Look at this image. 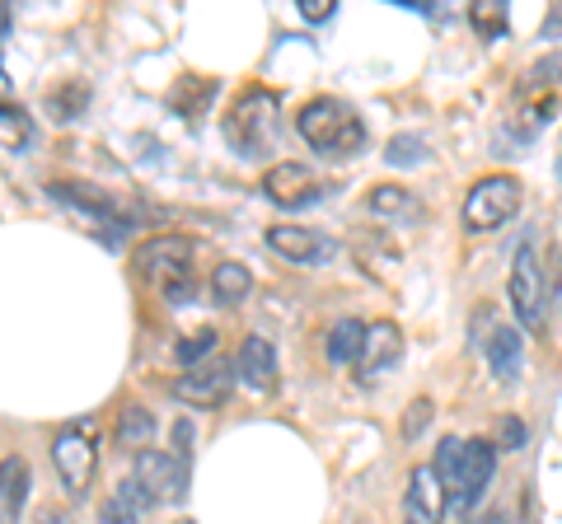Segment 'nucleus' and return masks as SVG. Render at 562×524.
<instances>
[{
  "label": "nucleus",
  "mask_w": 562,
  "mask_h": 524,
  "mask_svg": "<svg viewBox=\"0 0 562 524\" xmlns=\"http://www.w3.org/2000/svg\"><path fill=\"white\" fill-rule=\"evenodd\" d=\"M366 206H371L380 220H394V225H408V220L422 216V202L398 183H375L371 192H366Z\"/></svg>",
  "instance_id": "f3484780"
},
{
  "label": "nucleus",
  "mask_w": 562,
  "mask_h": 524,
  "mask_svg": "<svg viewBox=\"0 0 562 524\" xmlns=\"http://www.w3.org/2000/svg\"><path fill=\"white\" fill-rule=\"evenodd\" d=\"M231 384H235L231 365H225V361H202V365H192V371H183L179 379L169 384V389L188 408H221L225 394H231Z\"/></svg>",
  "instance_id": "6e6552de"
},
{
  "label": "nucleus",
  "mask_w": 562,
  "mask_h": 524,
  "mask_svg": "<svg viewBox=\"0 0 562 524\" xmlns=\"http://www.w3.org/2000/svg\"><path fill=\"white\" fill-rule=\"evenodd\" d=\"M192 435H198V431H192V422H188V417H183V422H173V474H179V497H173V501H183L188 497V482H192Z\"/></svg>",
  "instance_id": "4be33fe9"
},
{
  "label": "nucleus",
  "mask_w": 562,
  "mask_h": 524,
  "mask_svg": "<svg viewBox=\"0 0 562 524\" xmlns=\"http://www.w3.org/2000/svg\"><path fill=\"white\" fill-rule=\"evenodd\" d=\"M277 132H281V109L268 90H249L239 94L231 122H225V136L231 146L244 155H268L277 146Z\"/></svg>",
  "instance_id": "7ed1b4c3"
},
{
  "label": "nucleus",
  "mask_w": 562,
  "mask_h": 524,
  "mask_svg": "<svg viewBox=\"0 0 562 524\" xmlns=\"http://www.w3.org/2000/svg\"><path fill=\"white\" fill-rule=\"evenodd\" d=\"M206 291H211V300H216L221 309H235V305L249 300V291H254V272L244 267V262H221V267L211 272Z\"/></svg>",
  "instance_id": "a211bd4d"
},
{
  "label": "nucleus",
  "mask_w": 562,
  "mask_h": 524,
  "mask_svg": "<svg viewBox=\"0 0 562 524\" xmlns=\"http://www.w3.org/2000/svg\"><path fill=\"white\" fill-rule=\"evenodd\" d=\"M543 38H562V5L549 14V20H543Z\"/></svg>",
  "instance_id": "2f4dec72"
},
{
  "label": "nucleus",
  "mask_w": 562,
  "mask_h": 524,
  "mask_svg": "<svg viewBox=\"0 0 562 524\" xmlns=\"http://www.w3.org/2000/svg\"><path fill=\"white\" fill-rule=\"evenodd\" d=\"M558 113V99L553 94H543V99H535L530 109H525V136H535V132H543L549 127V117Z\"/></svg>",
  "instance_id": "bb28decb"
},
{
  "label": "nucleus",
  "mask_w": 562,
  "mask_h": 524,
  "mask_svg": "<svg viewBox=\"0 0 562 524\" xmlns=\"http://www.w3.org/2000/svg\"><path fill=\"white\" fill-rule=\"evenodd\" d=\"M38 524H70V520H66V515H61V511H47V515H43V520H38Z\"/></svg>",
  "instance_id": "f704fd0d"
},
{
  "label": "nucleus",
  "mask_w": 562,
  "mask_h": 524,
  "mask_svg": "<svg viewBox=\"0 0 562 524\" xmlns=\"http://www.w3.org/2000/svg\"><path fill=\"white\" fill-rule=\"evenodd\" d=\"M52 468L70 497H85L90 482L99 474V435L90 431V422H70L66 431H57L52 441Z\"/></svg>",
  "instance_id": "20e7f679"
},
{
  "label": "nucleus",
  "mask_w": 562,
  "mask_h": 524,
  "mask_svg": "<svg viewBox=\"0 0 562 524\" xmlns=\"http://www.w3.org/2000/svg\"><path fill=\"white\" fill-rule=\"evenodd\" d=\"M506 295H512V314L525 333L543 328V305H549V286H543V262L530 239L516 249L512 258V276H506Z\"/></svg>",
  "instance_id": "39448f33"
},
{
  "label": "nucleus",
  "mask_w": 562,
  "mask_h": 524,
  "mask_svg": "<svg viewBox=\"0 0 562 524\" xmlns=\"http://www.w3.org/2000/svg\"><path fill=\"white\" fill-rule=\"evenodd\" d=\"M427 417H431V398H413L408 412H403V435H408V441H417L422 426H427Z\"/></svg>",
  "instance_id": "cd10ccee"
},
{
  "label": "nucleus",
  "mask_w": 562,
  "mask_h": 524,
  "mask_svg": "<svg viewBox=\"0 0 562 524\" xmlns=\"http://www.w3.org/2000/svg\"><path fill=\"white\" fill-rule=\"evenodd\" d=\"M258 192L268 202H277L281 212H301V206H314V202L324 197V187H319V179H314V169L295 164V160H281L272 169H262Z\"/></svg>",
  "instance_id": "0eeeda50"
},
{
  "label": "nucleus",
  "mask_w": 562,
  "mask_h": 524,
  "mask_svg": "<svg viewBox=\"0 0 562 524\" xmlns=\"http://www.w3.org/2000/svg\"><path fill=\"white\" fill-rule=\"evenodd\" d=\"M558 179H562V155H558Z\"/></svg>",
  "instance_id": "c9c22d12"
},
{
  "label": "nucleus",
  "mask_w": 562,
  "mask_h": 524,
  "mask_svg": "<svg viewBox=\"0 0 562 524\" xmlns=\"http://www.w3.org/2000/svg\"><path fill=\"white\" fill-rule=\"evenodd\" d=\"M99 524H140V511H132L127 501H117V497H109L99 505Z\"/></svg>",
  "instance_id": "c85d7f7f"
},
{
  "label": "nucleus",
  "mask_w": 562,
  "mask_h": 524,
  "mask_svg": "<svg viewBox=\"0 0 562 524\" xmlns=\"http://www.w3.org/2000/svg\"><path fill=\"white\" fill-rule=\"evenodd\" d=\"M192 253H198V243H192L188 235H150L146 243H136L132 249V267H136V276L188 272Z\"/></svg>",
  "instance_id": "9d476101"
},
{
  "label": "nucleus",
  "mask_w": 562,
  "mask_h": 524,
  "mask_svg": "<svg viewBox=\"0 0 562 524\" xmlns=\"http://www.w3.org/2000/svg\"><path fill=\"white\" fill-rule=\"evenodd\" d=\"M10 20H14V14H10L5 0H0V38H5V33H10Z\"/></svg>",
  "instance_id": "72a5a7b5"
},
{
  "label": "nucleus",
  "mask_w": 562,
  "mask_h": 524,
  "mask_svg": "<svg viewBox=\"0 0 562 524\" xmlns=\"http://www.w3.org/2000/svg\"><path fill=\"white\" fill-rule=\"evenodd\" d=\"M113 441L122 445V449H132V454H140V449H150V441H155V417L140 408V403H127L117 412V426H113Z\"/></svg>",
  "instance_id": "6ab92c4d"
},
{
  "label": "nucleus",
  "mask_w": 562,
  "mask_h": 524,
  "mask_svg": "<svg viewBox=\"0 0 562 524\" xmlns=\"http://www.w3.org/2000/svg\"><path fill=\"white\" fill-rule=\"evenodd\" d=\"M492 474H497V445L483 441V435L464 441V449H460V468H454V482L446 487L450 501H454V511H464V515H469L473 505L483 501Z\"/></svg>",
  "instance_id": "423d86ee"
},
{
  "label": "nucleus",
  "mask_w": 562,
  "mask_h": 524,
  "mask_svg": "<svg viewBox=\"0 0 562 524\" xmlns=\"http://www.w3.org/2000/svg\"><path fill=\"white\" fill-rule=\"evenodd\" d=\"M295 132L314 155H328V160H351V155L366 150V122L361 113L342 99H310L301 113H295Z\"/></svg>",
  "instance_id": "f257e3e1"
},
{
  "label": "nucleus",
  "mask_w": 562,
  "mask_h": 524,
  "mask_svg": "<svg viewBox=\"0 0 562 524\" xmlns=\"http://www.w3.org/2000/svg\"><path fill=\"white\" fill-rule=\"evenodd\" d=\"M520 202H525L520 179H512V173H483V179L464 192L460 220L469 235H492V230H502L506 220H516Z\"/></svg>",
  "instance_id": "f03ea898"
},
{
  "label": "nucleus",
  "mask_w": 562,
  "mask_h": 524,
  "mask_svg": "<svg viewBox=\"0 0 562 524\" xmlns=\"http://www.w3.org/2000/svg\"><path fill=\"white\" fill-rule=\"evenodd\" d=\"M497 435H502L506 449H520V445H525V426L516 422V417H502V431H497Z\"/></svg>",
  "instance_id": "7c9ffc66"
},
{
  "label": "nucleus",
  "mask_w": 562,
  "mask_h": 524,
  "mask_svg": "<svg viewBox=\"0 0 562 524\" xmlns=\"http://www.w3.org/2000/svg\"><path fill=\"white\" fill-rule=\"evenodd\" d=\"M295 5H301V20L324 24V20H333V5H338V0H295Z\"/></svg>",
  "instance_id": "c756f323"
},
{
  "label": "nucleus",
  "mask_w": 562,
  "mask_h": 524,
  "mask_svg": "<svg viewBox=\"0 0 562 524\" xmlns=\"http://www.w3.org/2000/svg\"><path fill=\"white\" fill-rule=\"evenodd\" d=\"M262 239H268L272 253L295 262V267H314V262H328L338 253V243H333L324 230H310V225H272Z\"/></svg>",
  "instance_id": "1a4fd4ad"
},
{
  "label": "nucleus",
  "mask_w": 562,
  "mask_h": 524,
  "mask_svg": "<svg viewBox=\"0 0 562 524\" xmlns=\"http://www.w3.org/2000/svg\"><path fill=\"white\" fill-rule=\"evenodd\" d=\"M479 346L487 352L492 375H497L502 384H516V379H520V365H525V338H520V328H512V323H492L487 342H479Z\"/></svg>",
  "instance_id": "dca6fc26"
},
{
  "label": "nucleus",
  "mask_w": 562,
  "mask_h": 524,
  "mask_svg": "<svg viewBox=\"0 0 562 524\" xmlns=\"http://www.w3.org/2000/svg\"><path fill=\"white\" fill-rule=\"evenodd\" d=\"M427 155H431L427 136L398 132V136H390V146H384V164H390V169H422V164H427Z\"/></svg>",
  "instance_id": "412c9836"
},
{
  "label": "nucleus",
  "mask_w": 562,
  "mask_h": 524,
  "mask_svg": "<svg viewBox=\"0 0 562 524\" xmlns=\"http://www.w3.org/2000/svg\"><path fill=\"white\" fill-rule=\"evenodd\" d=\"M179 524H192V520H179Z\"/></svg>",
  "instance_id": "e433bc0d"
},
{
  "label": "nucleus",
  "mask_w": 562,
  "mask_h": 524,
  "mask_svg": "<svg viewBox=\"0 0 562 524\" xmlns=\"http://www.w3.org/2000/svg\"><path fill=\"white\" fill-rule=\"evenodd\" d=\"M464 524H506V515H502V511H487V515H479V520H464Z\"/></svg>",
  "instance_id": "473e14b6"
},
{
  "label": "nucleus",
  "mask_w": 562,
  "mask_h": 524,
  "mask_svg": "<svg viewBox=\"0 0 562 524\" xmlns=\"http://www.w3.org/2000/svg\"><path fill=\"white\" fill-rule=\"evenodd\" d=\"M361 342H366V323L361 319H338L324 338V352H328L333 365H351L361 356Z\"/></svg>",
  "instance_id": "aec40b11"
},
{
  "label": "nucleus",
  "mask_w": 562,
  "mask_h": 524,
  "mask_svg": "<svg viewBox=\"0 0 562 524\" xmlns=\"http://www.w3.org/2000/svg\"><path fill=\"white\" fill-rule=\"evenodd\" d=\"M469 20L479 24L483 38H497V33H506V5H502V0H483V5L469 10Z\"/></svg>",
  "instance_id": "393cba45"
},
{
  "label": "nucleus",
  "mask_w": 562,
  "mask_h": 524,
  "mask_svg": "<svg viewBox=\"0 0 562 524\" xmlns=\"http://www.w3.org/2000/svg\"><path fill=\"white\" fill-rule=\"evenodd\" d=\"M235 371L244 379V389L258 394V398H268L277 394V384H281V365H277V346L262 338V333H249L239 346V356H235Z\"/></svg>",
  "instance_id": "9b49d317"
},
{
  "label": "nucleus",
  "mask_w": 562,
  "mask_h": 524,
  "mask_svg": "<svg viewBox=\"0 0 562 524\" xmlns=\"http://www.w3.org/2000/svg\"><path fill=\"white\" fill-rule=\"evenodd\" d=\"M29 487H33L29 459L24 454H5V459H0V524H20L24 520Z\"/></svg>",
  "instance_id": "2eb2a0df"
},
{
  "label": "nucleus",
  "mask_w": 562,
  "mask_h": 524,
  "mask_svg": "<svg viewBox=\"0 0 562 524\" xmlns=\"http://www.w3.org/2000/svg\"><path fill=\"white\" fill-rule=\"evenodd\" d=\"M450 511V492L436 478L431 464H417L408 474V524H441Z\"/></svg>",
  "instance_id": "f8f14e48"
},
{
  "label": "nucleus",
  "mask_w": 562,
  "mask_h": 524,
  "mask_svg": "<svg viewBox=\"0 0 562 524\" xmlns=\"http://www.w3.org/2000/svg\"><path fill=\"white\" fill-rule=\"evenodd\" d=\"M85 103H90V90H85L80 80H70L66 90H57V94L47 99V109L57 113V122H76V117L85 113Z\"/></svg>",
  "instance_id": "5701e85b"
},
{
  "label": "nucleus",
  "mask_w": 562,
  "mask_h": 524,
  "mask_svg": "<svg viewBox=\"0 0 562 524\" xmlns=\"http://www.w3.org/2000/svg\"><path fill=\"white\" fill-rule=\"evenodd\" d=\"M398 356H403V333H398V323H390V319L366 323V342H361V356H357L361 379L371 384L380 371L398 365Z\"/></svg>",
  "instance_id": "ddd939ff"
},
{
  "label": "nucleus",
  "mask_w": 562,
  "mask_h": 524,
  "mask_svg": "<svg viewBox=\"0 0 562 524\" xmlns=\"http://www.w3.org/2000/svg\"><path fill=\"white\" fill-rule=\"evenodd\" d=\"M132 482L146 492V501H173L179 497V474H173V454H160V449H140L136 464H132Z\"/></svg>",
  "instance_id": "4468645a"
},
{
  "label": "nucleus",
  "mask_w": 562,
  "mask_h": 524,
  "mask_svg": "<svg viewBox=\"0 0 562 524\" xmlns=\"http://www.w3.org/2000/svg\"><path fill=\"white\" fill-rule=\"evenodd\" d=\"M525 84H562V52H549V57H539L530 71H525Z\"/></svg>",
  "instance_id": "a878e982"
},
{
  "label": "nucleus",
  "mask_w": 562,
  "mask_h": 524,
  "mask_svg": "<svg viewBox=\"0 0 562 524\" xmlns=\"http://www.w3.org/2000/svg\"><path fill=\"white\" fill-rule=\"evenodd\" d=\"M211 352H216V328H202V333H188L173 356H179V365H188V371H192V365L211 361Z\"/></svg>",
  "instance_id": "b1692460"
}]
</instances>
